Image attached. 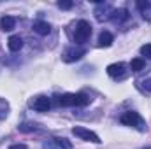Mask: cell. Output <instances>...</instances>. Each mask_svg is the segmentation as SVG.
Wrapping results in <instances>:
<instances>
[{
    "mask_svg": "<svg viewBox=\"0 0 151 149\" xmlns=\"http://www.w3.org/2000/svg\"><path fill=\"white\" fill-rule=\"evenodd\" d=\"M111 19H113L116 25H121V23H125L127 19H128V11L127 9H114L113 14H111Z\"/></svg>",
    "mask_w": 151,
    "mask_h": 149,
    "instance_id": "8fae6325",
    "label": "cell"
},
{
    "mask_svg": "<svg viewBox=\"0 0 151 149\" xmlns=\"http://www.w3.org/2000/svg\"><path fill=\"white\" fill-rule=\"evenodd\" d=\"M34 32L39 35H47L51 32V25L47 21H35L34 23Z\"/></svg>",
    "mask_w": 151,
    "mask_h": 149,
    "instance_id": "7c38bea8",
    "label": "cell"
},
{
    "mask_svg": "<svg viewBox=\"0 0 151 149\" xmlns=\"http://www.w3.org/2000/svg\"><path fill=\"white\" fill-rule=\"evenodd\" d=\"M91 98L86 93H65L56 97V104L62 107H86Z\"/></svg>",
    "mask_w": 151,
    "mask_h": 149,
    "instance_id": "6da1fadb",
    "label": "cell"
},
{
    "mask_svg": "<svg viewBox=\"0 0 151 149\" xmlns=\"http://www.w3.org/2000/svg\"><path fill=\"white\" fill-rule=\"evenodd\" d=\"M113 42H114V37H113L111 32H102V34L99 35V46H100V47H109Z\"/></svg>",
    "mask_w": 151,
    "mask_h": 149,
    "instance_id": "5bb4252c",
    "label": "cell"
},
{
    "mask_svg": "<svg viewBox=\"0 0 151 149\" xmlns=\"http://www.w3.org/2000/svg\"><path fill=\"white\" fill-rule=\"evenodd\" d=\"M107 74H109V77H113V79H125L127 77V74H128V70H127V65L125 63H111V65H107Z\"/></svg>",
    "mask_w": 151,
    "mask_h": 149,
    "instance_id": "5b68a950",
    "label": "cell"
},
{
    "mask_svg": "<svg viewBox=\"0 0 151 149\" xmlns=\"http://www.w3.org/2000/svg\"><path fill=\"white\" fill-rule=\"evenodd\" d=\"M91 35V25L88 23V21H84V19H81L77 25H76V32H74V39L77 44H83V42H86L88 39Z\"/></svg>",
    "mask_w": 151,
    "mask_h": 149,
    "instance_id": "3957f363",
    "label": "cell"
},
{
    "mask_svg": "<svg viewBox=\"0 0 151 149\" xmlns=\"http://www.w3.org/2000/svg\"><path fill=\"white\" fill-rule=\"evenodd\" d=\"M84 54H86V49H84V47H69V49L63 53V62L72 63V62L81 60Z\"/></svg>",
    "mask_w": 151,
    "mask_h": 149,
    "instance_id": "ba28073f",
    "label": "cell"
},
{
    "mask_svg": "<svg viewBox=\"0 0 151 149\" xmlns=\"http://www.w3.org/2000/svg\"><path fill=\"white\" fill-rule=\"evenodd\" d=\"M28 105H30L34 111H37V112H47L49 111V107H51V100H49L47 97L40 95V97L32 98V100L28 102Z\"/></svg>",
    "mask_w": 151,
    "mask_h": 149,
    "instance_id": "8992f818",
    "label": "cell"
},
{
    "mask_svg": "<svg viewBox=\"0 0 151 149\" xmlns=\"http://www.w3.org/2000/svg\"><path fill=\"white\" fill-rule=\"evenodd\" d=\"M144 67H146V63H144L142 58H134L130 62V70L132 72H141V70H144Z\"/></svg>",
    "mask_w": 151,
    "mask_h": 149,
    "instance_id": "9a60e30c",
    "label": "cell"
},
{
    "mask_svg": "<svg viewBox=\"0 0 151 149\" xmlns=\"http://www.w3.org/2000/svg\"><path fill=\"white\" fill-rule=\"evenodd\" d=\"M137 9L141 11L142 18L146 21H151V2L150 0H139L137 2Z\"/></svg>",
    "mask_w": 151,
    "mask_h": 149,
    "instance_id": "9c48e42d",
    "label": "cell"
},
{
    "mask_svg": "<svg viewBox=\"0 0 151 149\" xmlns=\"http://www.w3.org/2000/svg\"><path fill=\"white\" fill-rule=\"evenodd\" d=\"M42 149H58V146H56L55 140H46V142L42 144Z\"/></svg>",
    "mask_w": 151,
    "mask_h": 149,
    "instance_id": "7402d4cb",
    "label": "cell"
},
{
    "mask_svg": "<svg viewBox=\"0 0 151 149\" xmlns=\"http://www.w3.org/2000/svg\"><path fill=\"white\" fill-rule=\"evenodd\" d=\"M119 121H121L123 125H127V126H134V128H137V130H141V132L146 130V121L141 117L139 112H134V111L125 112V114H121Z\"/></svg>",
    "mask_w": 151,
    "mask_h": 149,
    "instance_id": "7a4b0ae2",
    "label": "cell"
},
{
    "mask_svg": "<svg viewBox=\"0 0 151 149\" xmlns=\"http://www.w3.org/2000/svg\"><path fill=\"white\" fill-rule=\"evenodd\" d=\"M137 88H139L142 93H151V79L139 81V82H137Z\"/></svg>",
    "mask_w": 151,
    "mask_h": 149,
    "instance_id": "ac0fdd59",
    "label": "cell"
},
{
    "mask_svg": "<svg viewBox=\"0 0 151 149\" xmlns=\"http://www.w3.org/2000/svg\"><path fill=\"white\" fill-rule=\"evenodd\" d=\"M7 111H9V104L4 98H0V119H5L7 117Z\"/></svg>",
    "mask_w": 151,
    "mask_h": 149,
    "instance_id": "d6986e66",
    "label": "cell"
},
{
    "mask_svg": "<svg viewBox=\"0 0 151 149\" xmlns=\"http://www.w3.org/2000/svg\"><path fill=\"white\" fill-rule=\"evenodd\" d=\"M18 130H19V132H23V133L37 132V130H39V125H35V123H30V121H27V123H21V125L18 126Z\"/></svg>",
    "mask_w": 151,
    "mask_h": 149,
    "instance_id": "2e32d148",
    "label": "cell"
},
{
    "mask_svg": "<svg viewBox=\"0 0 151 149\" xmlns=\"http://www.w3.org/2000/svg\"><path fill=\"white\" fill-rule=\"evenodd\" d=\"M7 46H9V49L12 53H16V51H19L23 47V39L19 37V35H11L9 40H7Z\"/></svg>",
    "mask_w": 151,
    "mask_h": 149,
    "instance_id": "4fadbf2b",
    "label": "cell"
},
{
    "mask_svg": "<svg viewBox=\"0 0 151 149\" xmlns=\"http://www.w3.org/2000/svg\"><path fill=\"white\" fill-rule=\"evenodd\" d=\"M53 140L56 142L58 149H72V144H70V140H69V139H65V137H55Z\"/></svg>",
    "mask_w": 151,
    "mask_h": 149,
    "instance_id": "e0dca14e",
    "label": "cell"
},
{
    "mask_svg": "<svg viewBox=\"0 0 151 149\" xmlns=\"http://www.w3.org/2000/svg\"><path fill=\"white\" fill-rule=\"evenodd\" d=\"M72 133H74L76 137L83 139V140H88V142H93V144H100V137H99L95 132L88 130V128H83V126H74V128H72Z\"/></svg>",
    "mask_w": 151,
    "mask_h": 149,
    "instance_id": "277c9868",
    "label": "cell"
},
{
    "mask_svg": "<svg viewBox=\"0 0 151 149\" xmlns=\"http://www.w3.org/2000/svg\"><path fill=\"white\" fill-rule=\"evenodd\" d=\"M144 149H151V148H144Z\"/></svg>",
    "mask_w": 151,
    "mask_h": 149,
    "instance_id": "cb8c5ba5",
    "label": "cell"
},
{
    "mask_svg": "<svg viewBox=\"0 0 151 149\" xmlns=\"http://www.w3.org/2000/svg\"><path fill=\"white\" fill-rule=\"evenodd\" d=\"M72 5H74V4H72L70 0H60V2H58V7H60V9H65V11L70 9Z\"/></svg>",
    "mask_w": 151,
    "mask_h": 149,
    "instance_id": "44dd1931",
    "label": "cell"
},
{
    "mask_svg": "<svg viewBox=\"0 0 151 149\" xmlns=\"http://www.w3.org/2000/svg\"><path fill=\"white\" fill-rule=\"evenodd\" d=\"M16 27V18L12 16H2L0 18V30L2 32H11Z\"/></svg>",
    "mask_w": 151,
    "mask_h": 149,
    "instance_id": "30bf717a",
    "label": "cell"
},
{
    "mask_svg": "<svg viewBox=\"0 0 151 149\" xmlns=\"http://www.w3.org/2000/svg\"><path fill=\"white\" fill-rule=\"evenodd\" d=\"M97 9H95V18L99 21H106V19H111V14H113V7L111 4H104V2H99L97 0Z\"/></svg>",
    "mask_w": 151,
    "mask_h": 149,
    "instance_id": "52a82bcc",
    "label": "cell"
},
{
    "mask_svg": "<svg viewBox=\"0 0 151 149\" xmlns=\"http://www.w3.org/2000/svg\"><path fill=\"white\" fill-rule=\"evenodd\" d=\"M9 149H28V148H27L25 144H12Z\"/></svg>",
    "mask_w": 151,
    "mask_h": 149,
    "instance_id": "603a6c76",
    "label": "cell"
},
{
    "mask_svg": "<svg viewBox=\"0 0 151 149\" xmlns=\"http://www.w3.org/2000/svg\"><path fill=\"white\" fill-rule=\"evenodd\" d=\"M141 54L146 56V58H151V44H144L141 47Z\"/></svg>",
    "mask_w": 151,
    "mask_h": 149,
    "instance_id": "ffe728a7",
    "label": "cell"
}]
</instances>
